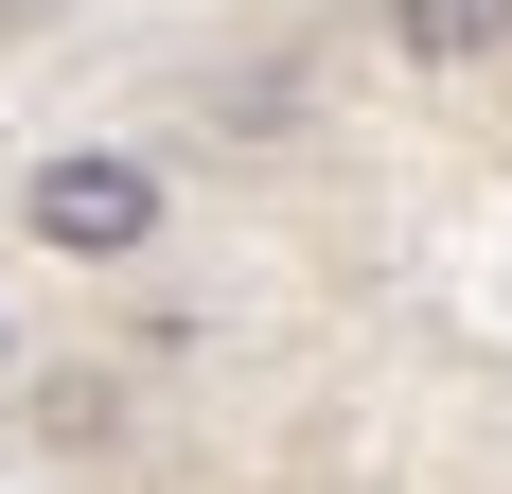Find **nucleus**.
I'll list each match as a JSON object with an SVG mask.
<instances>
[{
    "label": "nucleus",
    "instance_id": "nucleus-1",
    "mask_svg": "<svg viewBox=\"0 0 512 494\" xmlns=\"http://www.w3.org/2000/svg\"><path fill=\"white\" fill-rule=\"evenodd\" d=\"M159 212H177V177H159L142 142H53L36 177H18V230H36L53 265H142Z\"/></svg>",
    "mask_w": 512,
    "mask_h": 494
},
{
    "label": "nucleus",
    "instance_id": "nucleus-2",
    "mask_svg": "<svg viewBox=\"0 0 512 494\" xmlns=\"http://www.w3.org/2000/svg\"><path fill=\"white\" fill-rule=\"evenodd\" d=\"M389 53L407 71H477V53H512V0H389Z\"/></svg>",
    "mask_w": 512,
    "mask_h": 494
}]
</instances>
